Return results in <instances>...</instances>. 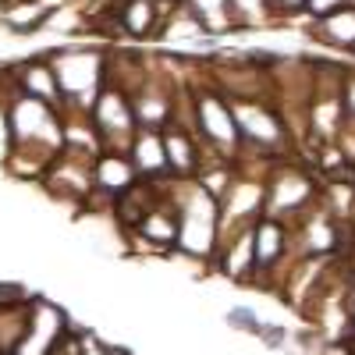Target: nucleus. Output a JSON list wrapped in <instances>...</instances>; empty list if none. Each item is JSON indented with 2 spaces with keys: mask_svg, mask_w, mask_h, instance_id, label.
Wrapping results in <instances>:
<instances>
[{
  "mask_svg": "<svg viewBox=\"0 0 355 355\" xmlns=\"http://www.w3.org/2000/svg\"><path fill=\"white\" fill-rule=\"evenodd\" d=\"M171 202L178 210V252L202 259L206 266L214 263L220 245V206L214 196H206L196 182H174Z\"/></svg>",
  "mask_w": 355,
  "mask_h": 355,
  "instance_id": "nucleus-1",
  "label": "nucleus"
},
{
  "mask_svg": "<svg viewBox=\"0 0 355 355\" xmlns=\"http://www.w3.org/2000/svg\"><path fill=\"white\" fill-rule=\"evenodd\" d=\"M320 202V185L313 171L302 164H295L291 157L274 160L266 171V202H263V217L281 220V224H299L313 206Z\"/></svg>",
  "mask_w": 355,
  "mask_h": 355,
  "instance_id": "nucleus-2",
  "label": "nucleus"
},
{
  "mask_svg": "<svg viewBox=\"0 0 355 355\" xmlns=\"http://www.w3.org/2000/svg\"><path fill=\"white\" fill-rule=\"evenodd\" d=\"M189 89H192V107H196V135L202 142L206 157L234 160L242 153V135H239V125H234L231 100L214 82L210 85H189Z\"/></svg>",
  "mask_w": 355,
  "mask_h": 355,
  "instance_id": "nucleus-3",
  "label": "nucleus"
},
{
  "mask_svg": "<svg viewBox=\"0 0 355 355\" xmlns=\"http://www.w3.org/2000/svg\"><path fill=\"white\" fill-rule=\"evenodd\" d=\"M103 64L107 57L93 53V50H64L50 57V68L61 85V96L68 103V114H89L93 100L103 89Z\"/></svg>",
  "mask_w": 355,
  "mask_h": 355,
  "instance_id": "nucleus-4",
  "label": "nucleus"
},
{
  "mask_svg": "<svg viewBox=\"0 0 355 355\" xmlns=\"http://www.w3.org/2000/svg\"><path fill=\"white\" fill-rule=\"evenodd\" d=\"M89 121H93V128L100 135L103 153H128L132 150L139 121H135V107H132L128 93H121V89H114V85H103L100 96L93 100Z\"/></svg>",
  "mask_w": 355,
  "mask_h": 355,
  "instance_id": "nucleus-5",
  "label": "nucleus"
},
{
  "mask_svg": "<svg viewBox=\"0 0 355 355\" xmlns=\"http://www.w3.org/2000/svg\"><path fill=\"white\" fill-rule=\"evenodd\" d=\"M93 164H96V153H82V150H64L57 153V160L50 164V171L43 174V182L53 196H68L75 202H89L96 192V182H93Z\"/></svg>",
  "mask_w": 355,
  "mask_h": 355,
  "instance_id": "nucleus-6",
  "label": "nucleus"
},
{
  "mask_svg": "<svg viewBox=\"0 0 355 355\" xmlns=\"http://www.w3.org/2000/svg\"><path fill=\"white\" fill-rule=\"evenodd\" d=\"M64 334H68V313L57 309L53 302H33L18 355H50V348Z\"/></svg>",
  "mask_w": 355,
  "mask_h": 355,
  "instance_id": "nucleus-7",
  "label": "nucleus"
},
{
  "mask_svg": "<svg viewBox=\"0 0 355 355\" xmlns=\"http://www.w3.org/2000/svg\"><path fill=\"white\" fill-rule=\"evenodd\" d=\"M164 150H167V171H171L174 182H192L202 167V160H206L199 135L178 128V125L164 128Z\"/></svg>",
  "mask_w": 355,
  "mask_h": 355,
  "instance_id": "nucleus-8",
  "label": "nucleus"
},
{
  "mask_svg": "<svg viewBox=\"0 0 355 355\" xmlns=\"http://www.w3.org/2000/svg\"><path fill=\"white\" fill-rule=\"evenodd\" d=\"M214 270L234 284H256V252H252V231H242L227 239L217 256H214Z\"/></svg>",
  "mask_w": 355,
  "mask_h": 355,
  "instance_id": "nucleus-9",
  "label": "nucleus"
},
{
  "mask_svg": "<svg viewBox=\"0 0 355 355\" xmlns=\"http://www.w3.org/2000/svg\"><path fill=\"white\" fill-rule=\"evenodd\" d=\"M93 182H96L93 196H100V199H107L114 206L117 196L128 192L139 182V171H135L128 153H100L96 164H93Z\"/></svg>",
  "mask_w": 355,
  "mask_h": 355,
  "instance_id": "nucleus-10",
  "label": "nucleus"
},
{
  "mask_svg": "<svg viewBox=\"0 0 355 355\" xmlns=\"http://www.w3.org/2000/svg\"><path fill=\"white\" fill-rule=\"evenodd\" d=\"M135 171L142 182H171V171H167V150H164V132H146L139 128L132 139V150H128Z\"/></svg>",
  "mask_w": 355,
  "mask_h": 355,
  "instance_id": "nucleus-11",
  "label": "nucleus"
},
{
  "mask_svg": "<svg viewBox=\"0 0 355 355\" xmlns=\"http://www.w3.org/2000/svg\"><path fill=\"white\" fill-rule=\"evenodd\" d=\"M117 33H125L132 40H153L160 36V11L157 0H117Z\"/></svg>",
  "mask_w": 355,
  "mask_h": 355,
  "instance_id": "nucleus-12",
  "label": "nucleus"
},
{
  "mask_svg": "<svg viewBox=\"0 0 355 355\" xmlns=\"http://www.w3.org/2000/svg\"><path fill=\"white\" fill-rule=\"evenodd\" d=\"M18 75H21L18 78L21 96H33V100H40V103L53 107V110H61L64 96H61V85H57V75L50 68V57H46V61H28Z\"/></svg>",
  "mask_w": 355,
  "mask_h": 355,
  "instance_id": "nucleus-13",
  "label": "nucleus"
},
{
  "mask_svg": "<svg viewBox=\"0 0 355 355\" xmlns=\"http://www.w3.org/2000/svg\"><path fill=\"white\" fill-rule=\"evenodd\" d=\"M309 36L320 46H331V50H352L355 53V4L327 15V18H316V25L309 28Z\"/></svg>",
  "mask_w": 355,
  "mask_h": 355,
  "instance_id": "nucleus-14",
  "label": "nucleus"
},
{
  "mask_svg": "<svg viewBox=\"0 0 355 355\" xmlns=\"http://www.w3.org/2000/svg\"><path fill=\"white\" fill-rule=\"evenodd\" d=\"M189 4V11L202 21V28L210 33L214 40H220V36H227V33H234V18H231V0H185Z\"/></svg>",
  "mask_w": 355,
  "mask_h": 355,
  "instance_id": "nucleus-15",
  "label": "nucleus"
},
{
  "mask_svg": "<svg viewBox=\"0 0 355 355\" xmlns=\"http://www.w3.org/2000/svg\"><path fill=\"white\" fill-rule=\"evenodd\" d=\"M43 18H46V8L40 4V0H11V4L4 8V21L15 28V33H33V28H40Z\"/></svg>",
  "mask_w": 355,
  "mask_h": 355,
  "instance_id": "nucleus-16",
  "label": "nucleus"
},
{
  "mask_svg": "<svg viewBox=\"0 0 355 355\" xmlns=\"http://www.w3.org/2000/svg\"><path fill=\"white\" fill-rule=\"evenodd\" d=\"M227 327H234V331H242V334H256L259 331V316L249 309V306H234V309H227Z\"/></svg>",
  "mask_w": 355,
  "mask_h": 355,
  "instance_id": "nucleus-17",
  "label": "nucleus"
},
{
  "mask_svg": "<svg viewBox=\"0 0 355 355\" xmlns=\"http://www.w3.org/2000/svg\"><path fill=\"white\" fill-rule=\"evenodd\" d=\"M348 4H355V0H309V4H306V15H313V18H327V15L348 8Z\"/></svg>",
  "mask_w": 355,
  "mask_h": 355,
  "instance_id": "nucleus-18",
  "label": "nucleus"
},
{
  "mask_svg": "<svg viewBox=\"0 0 355 355\" xmlns=\"http://www.w3.org/2000/svg\"><path fill=\"white\" fill-rule=\"evenodd\" d=\"M82 355H128V352L125 348H114V345H103L93 334H82Z\"/></svg>",
  "mask_w": 355,
  "mask_h": 355,
  "instance_id": "nucleus-19",
  "label": "nucleus"
},
{
  "mask_svg": "<svg viewBox=\"0 0 355 355\" xmlns=\"http://www.w3.org/2000/svg\"><path fill=\"white\" fill-rule=\"evenodd\" d=\"M341 107H345V117L355 121V68H348V75L341 82Z\"/></svg>",
  "mask_w": 355,
  "mask_h": 355,
  "instance_id": "nucleus-20",
  "label": "nucleus"
},
{
  "mask_svg": "<svg viewBox=\"0 0 355 355\" xmlns=\"http://www.w3.org/2000/svg\"><path fill=\"white\" fill-rule=\"evenodd\" d=\"M256 334L270 345V348H281V345L288 341V331L281 327V323H263V320H259V331H256Z\"/></svg>",
  "mask_w": 355,
  "mask_h": 355,
  "instance_id": "nucleus-21",
  "label": "nucleus"
},
{
  "mask_svg": "<svg viewBox=\"0 0 355 355\" xmlns=\"http://www.w3.org/2000/svg\"><path fill=\"white\" fill-rule=\"evenodd\" d=\"M309 0H274V18H288V15H302Z\"/></svg>",
  "mask_w": 355,
  "mask_h": 355,
  "instance_id": "nucleus-22",
  "label": "nucleus"
},
{
  "mask_svg": "<svg viewBox=\"0 0 355 355\" xmlns=\"http://www.w3.org/2000/svg\"><path fill=\"white\" fill-rule=\"evenodd\" d=\"M348 313H352V327H355V277L348 281Z\"/></svg>",
  "mask_w": 355,
  "mask_h": 355,
  "instance_id": "nucleus-23",
  "label": "nucleus"
},
{
  "mask_svg": "<svg viewBox=\"0 0 355 355\" xmlns=\"http://www.w3.org/2000/svg\"><path fill=\"white\" fill-rule=\"evenodd\" d=\"M341 352H345V355H355V327H352V334L341 341Z\"/></svg>",
  "mask_w": 355,
  "mask_h": 355,
  "instance_id": "nucleus-24",
  "label": "nucleus"
},
{
  "mask_svg": "<svg viewBox=\"0 0 355 355\" xmlns=\"http://www.w3.org/2000/svg\"><path fill=\"white\" fill-rule=\"evenodd\" d=\"M4 355H18V352H4Z\"/></svg>",
  "mask_w": 355,
  "mask_h": 355,
  "instance_id": "nucleus-25",
  "label": "nucleus"
}]
</instances>
